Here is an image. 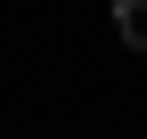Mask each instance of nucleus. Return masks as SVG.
Returning a JSON list of instances; mask_svg holds the SVG:
<instances>
[{"label":"nucleus","mask_w":147,"mask_h":139,"mask_svg":"<svg viewBox=\"0 0 147 139\" xmlns=\"http://www.w3.org/2000/svg\"><path fill=\"white\" fill-rule=\"evenodd\" d=\"M115 33L123 49H147V0H115Z\"/></svg>","instance_id":"f257e3e1"}]
</instances>
